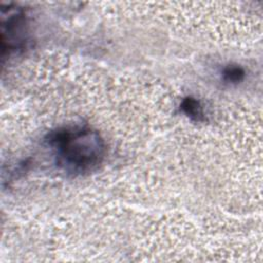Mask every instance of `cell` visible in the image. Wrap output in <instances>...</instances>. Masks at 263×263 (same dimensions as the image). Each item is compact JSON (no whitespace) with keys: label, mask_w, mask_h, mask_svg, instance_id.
Returning a JSON list of instances; mask_svg holds the SVG:
<instances>
[{"label":"cell","mask_w":263,"mask_h":263,"mask_svg":"<svg viewBox=\"0 0 263 263\" xmlns=\"http://www.w3.org/2000/svg\"><path fill=\"white\" fill-rule=\"evenodd\" d=\"M55 164L65 173L77 176L96 171L103 162L106 145L101 135L88 126H64L46 137Z\"/></svg>","instance_id":"1"},{"label":"cell","mask_w":263,"mask_h":263,"mask_svg":"<svg viewBox=\"0 0 263 263\" xmlns=\"http://www.w3.org/2000/svg\"><path fill=\"white\" fill-rule=\"evenodd\" d=\"M1 35H2V55L8 50V53L22 48L26 42V15L22 8L15 6H2L1 9Z\"/></svg>","instance_id":"2"},{"label":"cell","mask_w":263,"mask_h":263,"mask_svg":"<svg viewBox=\"0 0 263 263\" xmlns=\"http://www.w3.org/2000/svg\"><path fill=\"white\" fill-rule=\"evenodd\" d=\"M181 111L188 116L191 120L196 122H202L205 120L204 113L200 102L192 97H186L182 100L180 105Z\"/></svg>","instance_id":"3"},{"label":"cell","mask_w":263,"mask_h":263,"mask_svg":"<svg viewBox=\"0 0 263 263\" xmlns=\"http://www.w3.org/2000/svg\"><path fill=\"white\" fill-rule=\"evenodd\" d=\"M245 78V70L237 65H228L222 72V79L226 83L236 84Z\"/></svg>","instance_id":"4"}]
</instances>
